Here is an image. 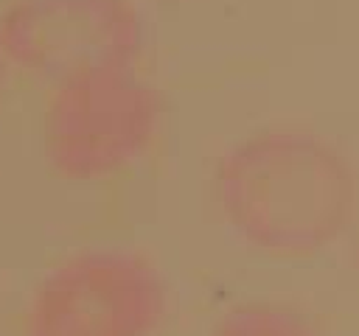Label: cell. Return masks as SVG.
Returning a JSON list of instances; mask_svg holds the SVG:
<instances>
[{
    "label": "cell",
    "instance_id": "cell-1",
    "mask_svg": "<svg viewBox=\"0 0 359 336\" xmlns=\"http://www.w3.org/2000/svg\"><path fill=\"white\" fill-rule=\"evenodd\" d=\"M210 185L233 238L269 260L317 258L356 227L359 171L311 126L247 132L219 154Z\"/></svg>",
    "mask_w": 359,
    "mask_h": 336
},
{
    "label": "cell",
    "instance_id": "cell-3",
    "mask_svg": "<svg viewBox=\"0 0 359 336\" xmlns=\"http://www.w3.org/2000/svg\"><path fill=\"white\" fill-rule=\"evenodd\" d=\"M171 288L154 258L135 246H81L34 283L20 336H157Z\"/></svg>",
    "mask_w": 359,
    "mask_h": 336
},
{
    "label": "cell",
    "instance_id": "cell-4",
    "mask_svg": "<svg viewBox=\"0 0 359 336\" xmlns=\"http://www.w3.org/2000/svg\"><path fill=\"white\" fill-rule=\"evenodd\" d=\"M0 45L14 70L53 87L98 67L135 64L146 20L135 0H11L0 14Z\"/></svg>",
    "mask_w": 359,
    "mask_h": 336
},
{
    "label": "cell",
    "instance_id": "cell-2",
    "mask_svg": "<svg viewBox=\"0 0 359 336\" xmlns=\"http://www.w3.org/2000/svg\"><path fill=\"white\" fill-rule=\"evenodd\" d=\"M163 95L135 64L98 67L50 87L39 146L48 168L65 182H107L154 146Z\"/></svg>",
    "mask_w": 359,
    "mask_h": 336
},
{
    "label": "cell",
    "instance_id": "cell-5",
    "mask_svg": "<svg viewBox=\"0 0 359 336\" xmlns=\"http://www.w3.org/2000/svg\"><path fill=\"white\" fill-rule=\"evenodd\" d=\"M210 336H323V330L292 302L241 300L216 316Z\"/></svg>",
    "mask_w": 359,
    "mask_h": 336
},
{
    "label": "cell",
    "instance_id": "cell-6",
    "mask_svg": "<svg viewBox=\"0 0 359 336\" xmlns=\"http://www.w3.org/2000/svg\"><path fill=\"white\" fill-rule=\"evenodd\" d=\"M11 62H8V56H6V50H3V45H0V106H3V101H6V92H8V78H11Z\"/></svg>",
    "mask_w": 359,
    "mask_h": 336
},
{
    "label": "cell",
    "instance_id": "cell-7",
    "mask_svg": "<svg viewBox=\"0 0 359 336\" xmlns=\"http://www.w3.org/2000/svg\"><path fill=\"white\" fill-rule=\"evenodd\" d=\"M351 260H353V269L359 272V221L351 230Z\"/></svg>",
    "mask_w": 359,
    "mask_h": 336
}]
</instances>
